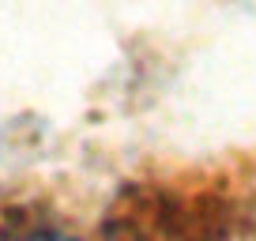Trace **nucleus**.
I'll list each match as a JSON object with an SVG mask.
<instances>
[{"mask_svg":"<svg viewBox=\"0 0 256 241\" xmlns=\"http://www.w3.org/2000/svg\"><path fill=\"white\" fill-rule=\"evenodd\" d=\"M19 241H76V238H64V234H53V230H34V234H26V238H19Z\"/></svg>","mask_w":256,"mask_h":241,"instance_id":"nucleus-1","label":"nucleus"}]
</instances>
